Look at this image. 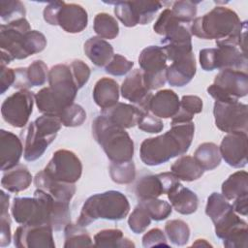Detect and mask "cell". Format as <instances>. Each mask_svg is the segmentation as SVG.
<instances>
[{"label": "cell", "mask_w": 248, "mask_h": 248, "mask_svg": "<svg viewBox=\"0 0 248 248\" xmlns=\"http://www.w3.org/2000/svg\"><path fill=\"white\" fill-rule=\"evenodd\" d=\"M195 133L194 123H180L163 135L145 139L140 147V157L147 166H159L186 153L192 143Z\"/></svg>", "instance_id": "6da1fadb"}, {"label": "cell", "mask_w": 248, "mask_h": 248, "mask_svg": "<svg viewBox=\"0 0 248 248\" xmlns=\"http://www.w3.org/2000/svg\"><path fill=\"white\" fill-rule=\"evenodd\" d=\"M130 211V203L124 194L109 190L89 197L83 203L77 224L86 227L97 219L119 221Z\"/></svg>", "instance_id": "5b68a950"}, {"label": "cell", "mask_w": 248, "mask_h": 248, "mask_svg": "<svg viewBox=\"0 0 248 248\" xmlns=\"http://www.w3.org/2000/svg\"><path fill=\"white\" fill-rule=\"evenodd\" d=\"M202 110V101L195 95H185L181 98L180 108L177 113L171 118L170 125L191 122L194 115Z\"/></svg>", "instance_id": "d590c367"}, {"label": "cell", "mask_w": 248, "mask_h": 248, "mask_svg": "<svg viewBox=\"0 0 248 248\" xmlns=\"http://www.w3.org/2000/svg\"><path fill=\"white\" fill-rule=\"evenodd\" d=\"M9 199L10 196L4 191L0 193L1 217H0V246L5 247L11 243V219L9 216Z\"/></svg>", "instance_id": "ee69618b"}, {"label": "cell", "mask_w": 248, "mask_h": 248, "mask_svg": "<svg viewBox=\"0 0 248 248\" xmlns=\"http://www.w3.org/2000/svg\"><path fill=\"white\" fill-rule=\"evenodd\" d=\"M180 108L177 94L170 89H163L152 95L149 111L159 118H172Z\"/></svg>", "instance_id": "484cf974"}, {"label": "cell", "mask_w": 248, "mask_h": 248, "mask_svg": "<svg viewBox=\"0 0 248 248\" xmlns=\"http://www.w3.org/2000/svg\"><path fill=\"white\" fill-rule=\"evenodd\" d=\"M48 71L47 66L42 60H35L26 68L15 69L16 80L14 87L21 90L41 86L46 81Z\"/></svg>", "instance_id": "cb8c5ba5"}, {"label": "cell", "mask_w": 248, "mask_h": 248, "mask_svg": "<svg viewBox=\"0 0 248 248\" xmlns=\"http://www.w3.org/2000/svg\"><path fill=\"white\" fill-rule=\"evenodd\" d=\"M140 203L145 208L150 218L155 221H162L167 219L172 211V206L166 201L156 199H149L140 201Z\"/></svg>", "instance_id": "7bdbcfd3"}, {"label": "cell", "mask_w": 248, "mask_h": 248, "mask_svg": "<svg viewBox=\"0 0 248 248\" xmlns=\"http://www.w3.org/2000/svg\"><path fill=\"white\" fill-rule=\"evenodd\" d=\"M233 211L242 215V216H247L248 212V196L240 197L232 201V204Z\"/></svg>", "instance_id": "9f6ffc18"}, {"label": "cell", "mask_w": 248, "mask_h": 248, "mask_svg": "<svg viewBox=\"0 0 248 248\" xmlns=\"http://www.w3.org/2000/svg\"><path fill=\"white\" fill-rule=\"evenodd\" d=\"M48 86L35 94L38 110L43 114L57 116L76 99L78 88L68 64H57L48 71Z\"/></svg>", "instance_id": "7a4b0ae2"}, {"label": "cell", "mask_w": 248, "mask_h": 248, "mask_svg": "<svg viewBox=\"0 0 248 248\" xmlns=\"http://www.w3.org/2000/svg\"><path fill=\"white\" fill-rule=\"evenodd\" d=\"M70 69L76 82V85L78 89H80L89 79L90 78V68L88 65L82 60L76 59L72 61L70 64Z\"/></svg>", "instance_id": "f907efd6"}, {"label": "cell", "mask_w": 248, "mask_h": 248, "mask_svg": "<svg viewBox=\"0 0 248 248\" xmlns=\"http://www.w3.org/2000/svg\"><path fill=\"white\" fill-rule=\"evenodd\" d=\"M53 229L48 224L21 225L14 234V244L18 248H54Z\"/></svg>", "instance_id": "ac0fdd59"}, {"label": "cell", "mask_w": 248, "mask_h": 248, "mask_svg": "<svg viewBox=\"0 0 248 248\" xmlns=\"http://www.w3.org/2000/svg\"><path fill=\"white\" fill-rule=\"evenodd\" d=\"M215 234L228 248H246L248 239L247 223L233 210L213 223Z\"/></svg>", "instance_id": "e0dca14e"}, {"label": "cell", "mask_w": 248, "mask_h": 248, "mask_svg": "<svg viewBox=\"0 0 248 248\" xmlns=\"http://www.w3.org/2000/svg\"><path fill=\"white\" fill-rule=\"evenodd\" d=\"M46 46L45 35L31 30L28 20L23 17L0 26V48L15 59H25L39 53Z\"/></svg>", "instance_id": "3957f363"}, {"label": "cell", "mask_w": 248, "mask_h": 248, "mask_svg": "<svg viewBox=\"0 0 248 248\" xmlns=\"http://www.w3.org/2000/svg\"><path fill=\"white\" fill-rule=\"evenodd\" d=\"M196 60L193 52L179 57L167 67L166 78L171 86H184L196 75Z\"/></svg>", "instance_id": "7402d4cb"}, {"label": "cell", "mask_w": 248, "mask_h": 248, "mask_svg": "<svg viewBox=\"0 0 248 248\" xmlns=\"http://www.w3.org/2000/svg\"><path fill=\"white\" fill-rule=\"evenodd\" d=\"M0 8L1 19L7 23L23 18L26 14L24 5L18 0H2Z\"/></svg>", "instance_id": "bcb514c9"}, {"label": "cell", "mask_w": 248, "mask_h": 248, "mask_svg": "<svg viewBox=\"0 0 248 248\" xmlns=\"http://www.w3.org/2000/svg\"><path fill=\"white\" fill-rule=\"evenodd\" d=\"M106 3L114 5L116 17L127 27L148 24L162 8V3L159 1H114Z\"/></svg>", "instance_id": "4fadbf2b"}, {"label": "cell", "mask_w": 248, "mask_h": 248, "mask_svg": "<svg viewBox=\"0 0 248 248\" xmlns=\"http://www.w3.org/2000/svg\"><path fill=\"white\" fill-rule=\"evenodd\" d=\"M191 39L192 34L185 24L176 23L170 27L161 40L162 48L167 55V59L172 62L179 57L193 52Z\"/></svg>", "instance_id": "d6986e66"}, {"label": "cell", "mask_w": 248, "mask_h": 248, "mask_svg": "<svg viewBox=\"0 0 248 248\" xmlns=\"http://www.w3.org/2000/svg\"><path fill=\"white\" fill-rule=\"evenodd\" d=\"M194 1H176L170 9L176 18L183 24L192 22L197 15V5Z\"/></svg>", "instance_id": "c3c4849f"}, {"label": "cell", "mask_w": 248, "mask_h": 248, "mask_svg": "<svg viewBox=\"0 0 248 248\" xmlns=\"http://www.w3.org/2000/svg\"><path fill=\"white\" fill-rule=\"evenodd\" d=\"M170 171L183 181H194L202 177L204 170L197 163L194 157L183 155L179 157L170 167Z\"/></svg>", "instance_id": "1f68e13d"}, {"label": "cell", "mask_w": 248, "mask_h": 248, "mask_svg": "<svg viewBox=\"0 0 248 248\" xmlns=\"http://www.w3.org/2000/svg\"><path fill=\"white\" fill-rule=\"evenodd\" d=\"M217 47L203 48L200 51V64L204 71L215 69H232L246 72L247 55L238 46L229 43L216 42Z\"/></svg>", "instance_id": "9c48e42d"}, {"label": "cell", "mask_w": 248, "mask_h": 248, "mask_svg": "<svg viewBox=\"0 0 248 248\" xmlns=\"http://www.w3.org/2000/svg\"><path fill=\"white\" fill-rule=\"evenodd\" d=\"M32 182V175L28 169L23 165L5 170L1 179V185L11 193H19L26 190Z\"/></svg>", "instance_id": "f546056e"}, {"label": "cell", "mask_w": 248, "mask_h": 248, "mask_svg": "<svg viewBox=\"0 0 248 248\" xmlns=\"http://www.w3.org/2000/svg\"><path fill=\"white\" fill-rule=\"evenodd\" d=\"M35 95L27 90L21 89L7 97L1 106L3 119L15 128H23L33 111Z\"/></svg>", "instance_id": "9a60e30c"}, {"label": "cell", "mask_w": 248, "mask_h": 248, "mask_svg": "<svg viewBox=\"0 0 248 248\" xmlns=\"http://www.w3.org/2000/svg\"><path fill=\"white\" fill-rule=\"evenodd\" d=\"M61 126L62 123L57 116L46 114L29 123L20 134L24 159L33 162L41 158L47 146L55 140Z\"/></svg>", "instance_id": "52a82bcc"}, {"label": "cell", "mask_w": 248, "mask_h": 248, "mask_svg": "<svg viewBox=\"0 0 248 248\" xmlns=\"http://www.w3.org/2000/svg\"><path fill=\"white\" fill-rule=\"evenodd\" d=\"M222 195L228 201L248 196V174L245 170H238L231 174L222 184Z\"/></svg>", "instance_id": "836d02e7"}, {"label": "cell", "mask_w": 248, "mask_h": 248, "mask_svg": "<svg viewBox=\"0 0 248 248\" xmlns=\"http://www.w3.org/2000/svg\"><path fill=\"white\" fill-rule=\"evenodd\" d=\"M22 152V140L14 133L2 129L0 131L1 170L5 171L18 165Z\"/></svg>", "instance_id": "603a6c76"}, {"label": "cell", "mask_w": 248, "mask_h": 248, "mask_svg": "<svg viewBox=\"0 0 248 248\" xmlns=\"http://www.w3.org/2000/svg\"><path fill=\"white\" fill-rule=\"evenodd\" d=\"M109 175L113 182L118 184H129L136 178V167L132 160L125 162H111L109 165Z\"/></svg>", "instance_id": "60d3db41"}, {"label": "cell", "mask_w": 248, "mask_h": 248, "mask_svg": "<svg viewBox=\"0 0 248 248\" xmlns=\"http://www.w3.org/2000/svg\"><path fill=\"white\" fill-rule=\"evenodd\" d=\"M133 66L134 62L128 60L123 55L116 53L112 56L110 61L105 66V71L109 75L120 77L130 72Z\"/></svg>", "instance_id": "681fc988"}, {"label": "cell", "mask_w": 248, "mask_h": 248, "mask_svg": "<svg viewBox=\"0 0 248 248\" xmlns=\"http://www.w3.org/2000/svg\"><path fill=\"white\" fill-rule=\"evenodd\" d=\"M92 135L111 162H125L133 159L134 142L129 134L106 116L101 114L94 119Z\"/></svg>", "instance_id": "8992f818"}, {"label": "cell", "mask_w": 248, "mask_h": 248, "mask_svg": "<svg viewBox=\"0 0 248 248\" xmlns=\"http://www.w3.org/2000/svg\"><path fill=\"white\" fill-rule=\"evenodd\" d=\"M101 114L116 126L128 129L138 125L142 111L134 105L118 102L108 108L102 109Z\"/></svg>", "instance_id": "d4e9b609"}, {"label": "cell", "mask_w": 248, "mask_h": 248, "mask_svg": "<svg viewBox=\"0 0 248 248\" xmlns=\"http://www.w3.org/2000/svg\"><path fill=\"white\" fill-rule=\"evenodd\" d=\"M44 171L53 180L76 183L81 176L82 164L73 151L59 149L53 153Z\"/></svg>", "instance_id": "2e32d148"}, {"label": "cell", "mask_w": 248, "mask_h": 248, "mask_svg": "<svg viewBox=\"0 0 248 248\" xmlns=\"http://www.w3.org/2000/svg\"><path fill=\"white\" fill-rule=\"evenodd\" d=\"M232 210H233L232 204L222 194L214 192L208 197L205 206V214L213 223Z\"/></svg>", "instance_id": "ab89813d"}, {"label": "cell", "mask_w": 248, "mask_h": 248, "mask_svg": "<svg viewBox=\"0 0 248 248\" xmlns=\"http://www.w3.org/2000/svg\"><path fill=\"white\" fill-rule=\"evenodd\" d=\"M248 107L238 101H215L213 114L216 127L226 133L247 132Z\"/></svg>", "instance_id": "5bb4252c"}, {"label": "cell", "mask_w": 248, "mask_h": 248, "mask_svg": "<svg viewBox=\"0 0 248 248\" xmlns=\"http://www.w3.org/2000/svg\"><path fill=\"white\" fill-rule=\"evenodd\" d=\"M58 118L65 127H78L85 121L86 112L80 105L73 103L61 111Z\"/></svg>", "instance_id": "f6af8a7d"}, {"label": "cell", "mask_w": 248, "mask_h": 248, "mask_svg": "<svg viewBox=\"0 0 248 248\" xmlns=\"http://www.w3.org/2000/svg\"><path fill=\"white\" fill-rule=\"evenodd\" d=\"M207 92L218 102L238 101L248 93V75L239 70H220L213 83L207 87Z\"/></svg>", "instance_id": "8fae6325"}, {"label": "cell", "mask_w": 248, "mask_h": 248, "mask_svg": "<svg viewBox=\"0 0 248 248\" xmlns=\"http://www.w3.org/2000/svg\"><path fill=\"white\" fill-rule=\"evenodd\" d=\"M193 247L194 246H198V247H200V246H205V247H211V245L205 240V239H197L196 240V242L195 243H193V245H192Z\"/></svg>", "instance_id": "6f0895ef"}, {"label": "cell", "mask_w": 248, "mask_h": 248, "mask_svg": "<svg viewBox=\"0 0 248 248\" xmlns=\"http://www.w3.org/2000/svg\"><path fill=\"white\" fill-rule=\"evenodd\" d=\"M120 91L124 99L133 103L142 112L149 111V103L153 94L144 82L141 70L132 71L123 80Z\"/></svg>", "instance_id": "ffe728a7"}, {"label": "cell", "mask_w": 248, "mask_h": 248, "mask_svg": "<svg viewBox=\"0 0 248 248\" xmlns=\"http://www.w3.org/2000/svg\"><path fill=\"white\" fill-rule=\"evenodd\" d=\"M194 159L203 170H211L220 165L222 157L217 144L213 142H203L196 149Z\"/></svg>", "instance_id": "e575fe53"}, {"label": "cell", "mask_w": 248, "mask_h": 248, "mask_svg": "<svg viewBox=\"0 0 248 248\" xmlns=\"http://www.w3.org/2000/svg\"><path fill=\"white\" fill-rule=\"evenodd\" d=\"M176 23L181 22L176 18L170 9H165L155 21L153 25V30L155 31V33L163 36L171 26Z\"/></svg>", "instance_id": "f5cc1de1"}, {"label": "cell", "mask_w": 248, "mask_h": 248, "mask_svg": "<svg viewBox=\"0 0 248 248\" xmlns=\"http://www.w3.org/2000/svg\"><path fill=\"white\" fill-rule=\"evenodd\" d=\"M247 132H233L226 135L219 146L221 157L225 162L236 169L247 164Z\"/></svg>", "instance_id": "44dd1931"}, {"label": "cell", "mask_w": 248, "mask_h": 248, "mask_svg": "<svg viewBox=\"0 0 248 248\" xmlns=\"http://www.w3.org/2000/svg\"><path fill=\"white\" fill-rule=\"evenodd\" d=\"M151 218L145 208L139 203L128 218L129 228L135 233L143 232L151 223Z\"/></svg>", "instance_id": "7dc6e473"}, {"label": "cell", "mask_w": 248, "mask_h": 248, "mask_svg": "<svg viewBox=\"0 0 248 248\" xmlns=\"http://www.w3.org/2000/svg\"><path fill=\"white\" fill-rule=\"evenodd\" d=\"M94 245L98 247H135L134 242L124 237L119 229H107L98 232L94 235Z\"/></svg>", "instance_id": "8d00e7d4"}, {"label": "cell", "mask_w": 248, "mask_h": 248, "mask_svg": "<svg viewBox=\"0 0 248 248\" xmlns=\"http://www.w3.org/2000/svg\"><path fill=\"white\" fill-rule=\"evenodd\" d=\"M65 248H78L92 246L93 242L84 227L71 222L64 228Z\"/></svg>", "instance_id": "74e56055"}, {"label": "cell", "mask_w": 248, "mask_h": 248, "mask_svg": "<svg viewBox=\"0 0 248 248\" xmlns=\"http://www.w3.org/2000/svg\"><path fill=\"white\" fill-rule=\"evenodd\" d=\"M55 199L46 191L37 188L33 198H15L11 213L20 225H50Z\"/></svg>", "instance_id": "ba28073f"}, {"label": "cell", "mask_w": 248, "mask_h": 248, "mask_svg": "<svg viewBox=\"0 0 248 248\" xmlns=\"http://www.w3.org/2000/svg\"><path fill=\"white\" fill-rule=\"evenodd\" d=\"M170 205L180 214L189 215L197 211L199 199L195 192L184 187L181 183L174 186L168 194Z\"/></svg>", "instance_id": "83f0119b"}, {"label": "cell", "mask_w": 248, "mask_h": 248, "mask_svg": "<svg viewBox=\"0 0 248 248\" xmlns=\"http://www.w3.org/2000/svg\"><path fill=\"white\" fill-rule=\"evenodd\" d=\"M93 28L98 37L102 39L112 40L119 33V26L116 19L107 13H99L95 16Z\"/></svg>", "instance_id": "f35d334b"}, {"label": "cell", "mask_w": 248, "mask_h": 248, "mask_svg": "<svg viewBox=\"0 0 248 248\" xmlns=\"http://www.w3.org/2000/svg\"><path fill=\"white\" fill-rule=\"evenodd\" d=\"M138 127L140 130L143 132L156 134V133H160L163 130L164 124L159 117L155 116L150 111H146V112H142L138 122Z\"/></svg>", "instance_id": "816d5d0a"}, {"label": "cell", "mask_w": 248, "mask_h": 248, "mask_svg": "<svg viewBox=\"0 0 248 248\" xmlns=\"http://www.w3.org/2000/svg\"><path fill=\"white\" fill-rule=\"evenodd\" d=\"M165 232L170 242L176 246L185 245L190 237V228L186 222L174 219L165 225Z\"/></svg>", "instance_id": "b9f144b4"}, {"label": "cell", "mask_w": 248, "mask_h": 248, "mask_svg": "<svg viewBox=\"0 0 248 248\" xmlns=\"http://www.w3.org/2000/svg\"><path fill=\"white\" fill-rule=\"evenodd\" d=\"M44 19L50 25H59L67 33H79L88 23V15L85 9L75 3L64 1L49 2L43 12Z\"/></svg>", "instance_id": "30bf717a"}, {"label": "cell", "mask_w": 248, "mask_h": 248, "mask_svg": "<svg viewBox=\"0 0 248 248\" xmlns=\"http://www.w3.org/2000/svg\"><path fill=\"white\" fill-rule=\"evenodd\" d=\"M247 29V21H241L230 8L217 6L192 21L191 34L203 40H224Z\"/></svg>", "instance_id": "277c9868"}, {"label": "cell", "mask_w": 248, "mask_h": 248, "mask_svg": "<svg viewBox=\"0 0 248 248\" xmlns=\"http://www.w3.org/2000/svg\"><path fill=\"white\" fill-rule=\"evenodd\" d=\"M36 188L42 189L51 195L54 199L70 202L76 193L75 183H65L51 179L44 170L37 172L34 177Z\"/></svg>", "instance_id": "4316f807"}, {"label": "cell", "mask_w": 248, "mask_h": 248, "mask_svg": "<svg viewBox=\"0 0 248 248\" xmlns=\"http://www.w3.org/2000/svg\"><path fill=\"white\" fill-rule=\"evenodd\" d=\"M0 92L4 94L11 85H14L16 80V72L15 69L8 67H1V76H0Z\"/></svg>", "instance_id": "11a10c76"}, {"label": "cell", "mask_w": 248, "mask_h": 248, "mask_svg": "<svg viewBox=\"0 0 248 248\" xmlns=\"http://www.w3.org/2000/svg\"><path fill=\"white\" fill-rule=\"evenodd\" d=\"M135 194L140 201L156 199L161 195L166 194L159 173L141 176L136 183Z\"/></svg>", "instance_id": "d6a6232c"}, {"label": "cell", "mask_w": 248, "mask_h": 248, "mask_svg": "<svg viewBox=\"0 0 248 248\" xmlns=\"http://www.w3.org/2000/svg\"><path fill=\"white\" fill-rule=\"evenodd\" d=\"M86 56L98 67H105L112 58L113 47L106 40L100 37H91L84 43Z\"/></svg>", "instance_id": "4dcf8cb0"}, {"label": "cell", "mask_w": 248, "mask_h": 248, "mask_svg": "<svg viewBox=\"0 0 248 248\" xmlns=\"http://www.w3.org/2000/svg\"><path fill=\"white\" fill-rule=\"evenodd\" d=\"M167 55L158 46H149L143 48L139 56V64L143 74V79L147 88L151 91L165 85Z\"/></svg>", "instance_id": "7c38bea8"}, {"label": "cell", "mask_w": 248, "mask_h": 248, "mask_svg": "<svg viewBox=\"0 0 248 248\" xmlns=\"http://www.w3.org/2000/svg\"><path fill=\"white\" fill-rule=\"evenodd\" d=\"M142 246L143 247H154V246H166L168 247L169 244L167 242L166 235L164 234L163 231L154 228L147 232L144 233L142 236Z\"/></svg>", "instance_id": "db71d44e"}, {"label": "cell", "mask_w": 248, "mask_h": 248, "mask_svg": "<svg viewBox=\"0 0 248 248\" xmlns=\"http://www.w3.org/2000/svg\"><path fill=\"white\" fill-rule=\"evenodd\" d=\"M118 83L110 78H100L93 88V100L102 109L108 108L118 103Z\"/></svg>", "instance_id": "f1b7e54d"}]
</instances>
